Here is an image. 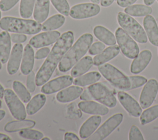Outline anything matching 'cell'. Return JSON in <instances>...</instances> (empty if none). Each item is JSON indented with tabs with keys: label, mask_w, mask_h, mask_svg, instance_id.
Masks as SVG:
<instances>
[{
	"label": "cell",
	"mask_w": 158,
	"mask_h": 140,
	"mask_svg": "<svg viewBox=\"0 0 158 140\" xmlns=\"http://www.w3.org/2000/svg\"><path fill=\"white\" fill-rule=\"evenodd\" d=\"M4 98L11 115L16 120H24L27 117V111L24 105L18 96L10 89L4 90Z\"/></svg>",
	"instance_id": "ba28073f"
},
{
	"label": "cell",
	"mask_w": 158,
	"mask_h": 140,
	"mask_svg": "<svg viewBox=\"0 0 158 140\" xmlns=\"http://www.w3.org/2000/svg\"><path fill=\"white\" fill-rule=\"evenodd\" d=\"M12 88L14 92L23 102L27 103L30 101L31 99L30 92L21 82L14 81L12 84Z\"/></svg>",
	"instance_id": "d6a6232c"
},
{
	"label": "cell",
	"mask_w": 158,
	"mask_h": 140,
	"mask_svg": "<svg viewBox=\"0 0 158 140\" xmlns=\"http://www.w3.org/2000/svg\"><path fill=\"white\" fill-rule=\"evenodd\" d=\"M158 118V104L154 105L142 112L140 115V122L143 125H146Z\"/></svg>",
	"instance_id": "1f68e13d"
},
{
	"label": "cell",
	"mask_w": 158,
	"mask_h": 140,
	"mask_svg": "<svg viewBox=\"0 0 158 140\" xmlns=\"http://www.w3.org/2000/svg\"><path fill=\"white\" fill-rule=\"evenodd\" d=\"M73 82V78L72 76L63 75L46 82L41 88V91L46 94H53L71 85Z\"/></svg>",
	"instance_id": "7c38bea8"
},
{
	"label": "cell",
	"mask_w": 158,
	"mask_h": 140,
	"mask_svg": "<svg viewBox=\"0 0 158 140\" xmlns=\"http://www.w3.org/2000/svg\"><path fill=\"white\" fill-rule=\"evenodd\" d=\"M23 51L22 44L16 43L14 45L7 65V70L9 75H14L18 71L23 56Z\"/></svg>",
	"instance_id": "9a60e30c"
},
{
	"label": "cell",
	"mask_w": 158,
	"mask_h": 140,
	"mask_svg": "<svg viewBox=\"0 0 158 140\" xmlns=\"http://www.w3.org/2000/svg\"><path fill=\"white\" fill-rule=\"evenodd\" d=\"M50 0H36L33 9V18L39 23L44 22L49 12Z\"/></svg>",
	"instance_id": "cb8c5ba5"
},
{
	"label": "cell",
	"mask_w": 158,
	"mask_h": 140,
	"mask_svg": "<svg viewBox=\"0 0 158 140\" xmlns=\"http://www.w3.org/2000/svg\"><path fill=\"white\" fill-rule=\"evenodd\" d=\"M93 33L99 40L106 45L113 46L116 44L117 40L114 35L103 26H96L93 29Z\"/></svg>",
	"instance_id": "d4e9b609"
},
{
	"label": "cell",
	"mask_w": 158,
	"mask_h": 140,
	"mask_svg": "<svg viewBox=\"0 0 158 140\" xmlns=\"http://www.w3.org/2000/svg\"><path fill=\"white\" fill-rule=\"evenodd\" d=\"M36 0H21L20 3L19 12L23 19L30 18L33 13Z\"/></svg>",
	"instance_id": "836d02e7"
},
{
	"label": "cell",
	"mask_w": 158,
	"mask_h": 140,
	"mask_svg": "<svg viewBox=\"0 0 158 140\" xmlns=\"http://www.w3.org/2000/svg\"><path fill=\"white\" fill-rule=\"evenodd\" d=\"M34 51L30 44H27L23 49L22 59L20 65V71L22 74L28 75L33 70L34 65Z\"/></svg>",
	"instance_id": "ffe728a7"
},
{
	"label": "cell",
	"mask_w": 158,
	"mask_h": 140,
	"mask_svg": "<svg viewBox=\"0 0 158 140\" xmlns=\"http://www.w3.org/2000/svg\"><path fill=\"white\" fill-rule=\"evenodd\" d=\"M36 123L31 120H17L7 123L4 126V130L9 133H14L24 129L32 128Z\"/></svg>",
	"instance_id": "4316f807"
},
{
	"label": "cell",
	"mask_w": 158,
	"mask_h": 140,
	"mask_svg": "<svg viewBox=\"0 0 158 140\" xmlns=\"http://www.w3.org/2000/svg\"><path fill=\"white\" fill-rule=\"evenodd\" d=\"M88 89L94 99L107 107L113 108L117 105L116 97L102 83H96L90 84Z\"/></svg>",
	"instance_id": "52a82bcc"
},
{
	"label": "cell",
	"mask_w": 158,
	"mask_h": 140,
	"mask_svg": "<svg viewBox=\"0 0 158 140\" xmlns=\"http://www.w3.org/2000/svg\"><path fill=\"white\" fill-rule=\"evenodd\" d=\"M93 3L95 4H99L101 2V0H90Z\"/></svg>",
	"instance_id": "f5cc1de1"
},
{
	"label": "cell",
	"mask_w": 158,
	"mask_h": 140,
	"mask_svg": "<svg viewBox=\"0 0 158 140\" xmlns=\"http://www.w3.org/2000/svg\"><path fill=\"white\" fill-rule=\"evenodd\" d=\"M128 139L130 140H144V137L140 130L136 125H132L129 131Z\"/></svg>",
	"instance_id": "74e56055"
},
{
	"label": "cell",
	"mask_w": 158,
	"mask_h": 140,
	"mask_svg": "<svg viewBox=\"0 0 158 140\" xmlns=\"http://www.w3.org/2000/svg\"><path fill=\"white\" fill-rule=\"evenodd\" d=\"M4 89L3 86L0 84V98L2 99L4 97Z\"/></svg>",
	"instance_id": "f907efd6"
},
{
	"label": "cell",
	"mask_w": 158,
	"mask_h": 140,
	"mask_svg": "<svg viewBox=\"0 0 158 140\" xmlns=\"http://www.w3.org/2000/svg\"><path fill=\"white\" fill-rule=\"evenodd\" d=\"M65 19L62 14H56L49 19H48L42 24L43 31H52L61 27L64 22Z\"/></svg>",
	"instance_id": "4dcf8cb0"
},
{
	"label": "cell",
	"mask_w": 158,
	"mask_h": 140,
	"mask_svg": "<svg viewBox=\"0 0 158 140\" xmlns=\"http://www.w3.org/2000/svg\"><path fill=\"white\" fill-rule=\"evenodd\" d=\"M50 52V49L48 47H43L41 48L36 51L35 54V58L37 60L42 59L46 57L49 53Z\"/></svg>",
	"instance_id": "b9f144b4"
},
{
	"label": "cell",
	"mask_w": 158,
	"mask_h": 140,
	"mask_svg": "<svg viewBox=\"0 0 158 140\" xmlns=\"http://www.w3.org/2000/svg\"><path fill=\"white\" fill-rule=\"evenodd\" d=\"M152 59V52L145 49L142 51L133 59L130 65V72L133 74H138L142 72L149 65Z\"/></svg>",
	"instance_id": "2e32d148"
},
{
	"label": "cell",
	"mask_w": 158,
	"mask_h": 140,
	"mask_svg": "<svg viewBox=\"0 0 158 140\" xmlns=\"http://www.w3.org/2000/svg\"><path fill=\"white\" fill-rule=\"evenodd\" d=\"M117 20L121 27L136 41L145 44L148 41V36L142 26L131 16L120 12L117 16Z\"/></svg>",
	"instance_id": "277c9868"
},
{
	"label": "cell",
	"mask_w": 158,
	"mask_h": 140,
	"mask_svg": "<svg viewBox=\"0 0 158 140\" xmlns=\"http://www.w3.org/2000/svg\"><path fill=\"white\" fill-rule=\"evenodd\" d=\"M101 10L98 4L87 2L73 6L70 9V16L74 19H84L97 15Z\"/></svg>",
	"instance_id": "30bf717a"
},
{
	"label": "cell",
	"mask_w": 158,
	"mask_h": 140,
	"mask_svg": "<svg viewBox=\"0 0 158 140\" xmlns=\"http://www.w3.org/2000/svg\"><path fill=\"white\" fill-rule=\"evenodd\" d=\"M27 88L30 93H33L35 90V88H36L35 75L33 71H31L27 76Z\"/></svg>",
	"instance_id": "60d3db41"
},
{
	"label": "cell",
	"mask_w": 158,
	"mask_h": 140,
	"mask_svg": "<svg viewBox=\"0 0 158 140\" xmlns=\"http://www.w3.org/2000/svg\"><path fill=\"white\" fill-rule=\"evenodd\" d=\"M10 39L13 43H22L27 40V36L23 34L12 33L10 35Z\"/></svg>",
	"instance_id": "7bdbcfd3"
},
{
	"label": "cell",
	"mask_w": 158,
	"mask_h": 140,
	"mask_svg": "<svg viewBox=\"0 0 158 140\" xmlns=\"http://www.w3.org/2000/svg\"><path fill=\"white\" fill-rule=\"evenodd\" d=\"M19 0H1L0 9L2 11H7L14 7Z\"/></svg>",
	"instance_id": "ab89813d"
},
{
	"label": "cell",
	"mask_w": 158,
	"mask_h": 140,
	"mask_svg": "<svg viewBox=\"0 0 158 140\" xmlns=\"http://www.w3.org/2000/svg\"><path fill=\"white\" fill-rule=\"evenodd\" d=\"M158 93V81L154 78L147 81L141 90L139 96V104L143 109L150 107Z\"/></svg>",
	"instance_id": "8fae6325"
},
{
	"label": "cell",
	"mask_w": 158,
	"mask_h": 140,
	"mask_svg": "<svg viewBox=\"0 0 158 140\" xmlns=\"http://www.w3.org/2000/svg\"><path fill=\"white\" fill-rule=\"evenodd\" d=\"M115 38L123 54L130 59H135L139 53V48L136 41L122 28L115 31Z\"/></svg>",
	"instance_id": "8992f818"
},
{
	"label": "cell",
	"mask_w": 158,
	"mask_h": 140,
	"mask_svg": "<svg viewBox=\"0 0 158 140\" xmlns=\"http://www.w3.org/2000/svg\"><path fill=\"white\" fill-rule=\"evenodd\" d=\"M105 49V44L100 41H96L91 45L88 52L91 55H97Z\"/></svg>",
	"instance_id": "f35d334b"
},
{
	"label": "cell",
	"mask_w": 158,
	"mask_h": 140,
	"mask_svg": "<svg viewBox=\"0 0 158 140\" xmlns=\"http://www.w3.org/2000/svg\"><path fill=\"white\" fill-rule=\"evenodd\" d=\"M157 52H158V51H157Z\"/></svg>",
	"instance_id": "680465c9"
},
{
	"label": "cell",
	"mask_w": 158,
	"mask_h": 140,
	"mask_svg": "<svg viewBox=\"0 0 158 140\" xmlns=\"http://www.w3.org/2000/svg\"><path fill=\"white\" fill-rule=\"evenodd\" d=\"M73 41V33L71 31L64 32L60 36L36 75V85L42 86L50 79L57 65L72 47Z\"/></svg>",
	"instance_id": "6da1fadb"
},
{
	"label": "cell",
	"mask_w": 158,
	"mask_h": 140,
	"mask_svg": "<svg viewBox=\"0 0 158 140\" xmlns=\"http://www.w3.org/2000/svg\"><path fill=\"white\" fill-rule=\"evenodd\" d=\"M114 0H101V5L102 7H108L109 6H110L113 2H114Z\"/></svg>",
	"instance_id": "7dc6e473"
},
{
	"label": "cell",
	"mask_w": 158,
	"mask_h": 140,
	"mask_svg": "<svg viewBox=\"0 0 158 140\" xmlns=\"http://www.w3.org/2000/svg\"><path fill=\"white\" fill-rule=\"evenodd\" d=\"M93 41V37L90 33H85L80 36L60 61L58 65L59 71L67 72L70 70L85 55Z\"/></svg>",
	"instance_id": "7a4b0ae2"
},
{
	"label": "cell",
	"mask_w": 158,
	"mask_h": 140,
	"mask_svg": "<svg viewBox=\"0 0 158 140\" xmlns=\"http://www.w3.org/2000/svg\"><path fill=\"white\" fill-rule=\"evenodd\" d=\"M6 115V112L4 110H0V121L4 118Z\"/></svg>",
	"instance_id": "816d5d0a"
},
{
	"label": "cell",
	"mask_w": 158,
	"mask_h": 140,
	"mask_svg": "<svg viewBox=\"0 0 158 140\" xmlns=\"http://www.w3.org/2000/svg\"><path fill=\"white\" fill-rule=\"evenodd\" d=\"M0 28L12 33L34 35L42 30V25L33 20L4 17L0 19Z\"/></svg>",
	"instance_id": "3957f363"
},
{
	"label": "cell",
	"mask_w": 158,
	"mask_h": 140,
	"mask_svg": "<svg viewBox=\"0 0 158 140\" xmlns=\"http://www.w3.org/2000/svg\"><path fill=\"white\" fill-rule=\"evenodd\" d=\"M55 9L62 15L68 16L70 13V6L67 0H50Z\"/></svg>",
	"instance_id": "d590c367"
},
{
	"label": "cell",
	"mask_w": 158,
	"mask_h": 140,
	"mask_svg": "<svg viewBox=\"0 0 158 140\" xmlns=\"http://www.w3.org/2000/svg\"><path fill=\"white\" fill-rule=\"evenodd\" d=\"M11 49L10 35L4 30L0 33V61L2 64L7 62Z\"/></svg>",
	"instance_id": "603a6c76"
},
{
	"label": "cell",
	"mask_w": 158,
	"mask_h": 140,
	"mask_svg": "<svg viewBox=\"0 0 158 140\" xmlns=\"http://www.w3.org/2000/svg\"><path fill=\"white\" fill-rule=\"evenodd\" d=\"M46 101V96L43 94H38L30 100L26 107L27 113L33 115L38 112L45 104Z\"/></svg>",
	"instance_id": "83f0119b"
},
{
	"label": "cell",
	"mask_w": 158,
	"mask_h": 140,
	"mask_svg": "<svg viewBox=\"0 0 158 140\" xmlns=\"http://www.w3.org/2000/svg\"><path fill=\"white\" fill-rule=\"evenodd\" d=\"M157 1H158V0H157Z\"/></svg>",
	"instance_id": "91938a15"
},
{
	"label": "cell",
	"mask_w": 158,
	"mask_h": 140,
	"mask_svg": "<svg viewBox=\"0 0 158 140\" xmlns=\"http://www.w3.org/2000/svg\"><path fill=\"white\" fill-rule=\"evenodd\" d=\"M100 73L114 86L121 90H128L131 86L130 79L117 68L110 64L98 66Z\"/></svg>",
	"instance_id": "5b68a950"
},
{
	"label": "cell",
	"mask_w": 158,
	"mask_h": 140,
	"mask_svg": "<svg viewBox=\"0 0 158 140\" xmlns=\"http://www.w3.org/2000/svg\"><path fill=\"white\" fill-rule=\"evenodd\" d=\"M130 81L131 86L128 90H131L133 89H136L137 88L141 87L144 85L147 82V79L144 76H130L128 77Z\"/></svg>",
	"instance_id": "8d00e7d4"
},
{
	"label": "cell",
	"mask_w": 158,
	"mask_h": 140,
	"mask_svg": "<svg viewBox=\"0 0 158 140\" xmlns=\"http://www.w3.org/2000/svg\"><path fill=\"white\" fill-rule=\"evenodd\" d=\"M79 109L85 113L98 115H106L109 113V109L102 104L93 101H84L78 103Z\"/></svg>",
	"instance_id": "e0dca14e"
},
{
	"label": "cell",
	"mask_w": 158,
	"mask_h": 140,
	"mask_svg": "<svg viewBox=\"0 0 158 140\" xmlns=\"http://www.w3.org/2000/svg\"><path fill=\"white\" fill-rule=\"evenodd\" d=\"M10 138L3 133H0V140H10Z\"/></svg>",
	"instance_id": "c3c4849f"
},
{
	"label": "cell",
	"mask_w": 158,
	"mask_h": 140,
	"mask_svg": "<svg viewBox=\"0 0 158 140\" xmlns=\"http://www.w3.org/2000/svg\"><path fill=\"white\" fill-rule=\"evenodd\" d=\"M143 1L146 5L150 6V5H152L154 2L155 0H143Z\"/></svg>",
	"instance_id": "681fc988"
},
{
	"label": "cell",
	"mask_w": 158,
	"mask_h": 140,
	"mask_svg": "<svg viewBox=\"0 0 158 140\" xmlns=\"http://www.w3.org/2000/svg\"><path fill=\"white\" fill-rule=\"evenodd\" d=\"M82 92L83 88L79 86H71L60 91L56 95V99L62 103L69 102L79 97Z\"/></svg>",
	"instance_id": "44dd1931"
},
{
	"label": "cell",
	"mask_w": 158,
	"mask_h": 140,
	"mask_svg": "<svg viewBox=\"0 0 158 140\" xmlns=\"http://www.w3.org/2000/svg\"><path fill=\"white\" fill-rule=\"evenodd\" d=\"M101 120V117L98 115H94L88 118L80 128V137H81V139L88 138L99 127Z\"/></svg>",
	"instance_id": "d6986e66"
},
{
	"label": "cell",
	"mask_w": 158,
	"mask_h": 140,
	"mask_svg": "<svg viewBox=\"0 0 158 140\" xmlns=\"http://www.w3.org/2000/svg\"><path fill=\"white\" fill-rule=\"evenodd\" d=\"M42 139L43 140H50V139L49 138H46H46H43Z\"/></svg>",
	"instance_id": "db71d44e"
},
{
	"label": "cell",
	"mask_w": 158,
	"mask_h": 140,
	"mask_svg": "<svg viewBox=\"0 0 158 140\" xmlns=\"http://www.w3.org/2000/svg\"><path fill=\"white\" fill-rule=\"evenodd\" d=\"M143 26L149 42L155 46H158V25L155 19L151 15L145 16Z\"/></svg>",
	"instance_id": "ac0fdd59"
},
{
	"label": "cell",
	"mask_w": 158,
	"mask_h": 140,
	"mask_svg": "<svg viewBox=\"0 0 158 140\" xmlns=\"http://www.w3.org/2000/svg\"><path fill=\"white\" fill-rule=\"evenodd\" d=\"M60 33L57 31H47L33 36L29 44L35 48H40L51 45L60 37Z\"/></svg>",
	"instance_id": "5bb4252c"
},
{
	"label": "cell",
	"mask_w": 158,
	"mask_h": 140,
	"mask_svg": "<svg viewBox=\"0 0 158 140\" xmlns=\"http://www.w3.org/2000/svg\"><path fill=\"white\" fill-rule=\"evenodd\" d=\"M93 65V59L86 56L80 59L72 68L70 75L72 77H78L87 72Z\"/></svg>",
	"instance_id": "484cf974"
},
{
	"label": "cell",
	"mask_w": 158,
	"mask_h": 140,
	"mask_svg": "<svg viewBox=\"0 0 158 140\" xmlns=\"http://www.w3.org/2000/svg\"><path fill=\"white\" fill-rule=\"evenodd\" d=\"M80 98L81 101H91L93 99L88 89L84 90L82 92L80 96Z\"/></svg>",
	"instance_id": "f6af8a7d"
},
{
	"label": "cell",
	"mask_w": 158,
	"mask_h": 140,
	"mask_svg": "<svg viewBox=\"0 0 158 140\" xmlns=\"http://www.w3.org/2000/svg\"><path fill=\"white\" fill-rule=\"evenodd\" d=\"M19 134L25 139L31 140L42 139L43 138V134L41 131L31 128L20 130L19 133Z\"/></svg>",
	"instance_id": "e575fe53"
},
{
	"label": "cell",
	"mask_w": 158,
	"mask_h": 140,
	"mask_svg": "<svg viewBox=\"0 0 158 140\" xmlns=\"http://www.w3.org/2000/svg\"><path fill=\"white\" fill-rule=\"evenodd\" d=\"M1 19V11H0V19Z\"/></svg>",
	"instance_id": "6f0895ef"
},
{
	"label": "cell",
	"mask_w": 158,
	"mask_h": 140,
	"mask_svg": "<svg viewBox=\"0 0 158 140\" xmlns=\"http://www.w3.org/2000/svg\"><path fill=\"white\" fill-rule=\"evenodd\" d=\"M123 114L117 113L109 117L92 135L89 140H102L108 137L122 122Z\"/></svg>",
	"instance_id": "9c48e42d"
},
{
	"label": "cell",
	"mask_w": 158,
	"mask_h": 140,
	"mask_svg": "<svg viewBox=\"0 0 158 140\" xmlns=\"http://www.w3.org/2000/svg\"><path fill=\"white\" fill-rule=\"evenodd\" d=\"M64 139L65 140H79L78 137L73 133L67 132L64 134Z\"/></svg>",
	"instance_id": "bcb514c9"
},
{
	"label": "cell",
	"mask_w": 158,
	"mask_h": 140,
	"mask_svg": "<svg viewBox=\"0 0 158 140\" xmlns=\"http://www.w3.org/2000/svg\"><path fill=\"white\" fill-rule=\"evenodd\" d=\"M117 97L122 107L130 115L135 117H138L141 115L142 108L132 96L124 91H119Z\"/></svg>",
	"instance_id": "4fadbf2b"
},
{
	"label": "cell",
	"mask_w": 158,
	"mask_h": 140,
	"mask_svg": "<svg viewBox=\"0 0 158 140\" xmlns=\"http://www.w3.org/2000/svg\"><path fill=\"white\" fill-rule=\"evenodd\" d=\"M1 104H2V101H1V100L0 99V107H1Z\"/></svg>",
	"instance_id": "9f6ffc18"
},
{
	"label": "cell",
	"mask_w": 158,
	"mask_h": 140,
	"mask_svg": "<svg viewBox=\"0 0 158 140\" xmlns=\"http://www.w3.org/2000/svg\"><path fill=\"white\" fill-rule=\"evenodd\" d=\"M124 12L130 16L143 17L150 15L152 12V9L146 4H133L126 7Z\"/></svg>",
	"instance_id": "f546056e"
},
{
	"label": "cell",
	"mask_w": 158,
	"mask_h": 140,
	"mask_svg": "<svg viewBox=\"0 0 158 140\" xmlns=\"http://www.w3.org/2000/svg\"><path fill=\"white\" fill-rule=\"evenodd\" d=\"M101 77V75L100 73L93 71L77 77L73 80V83L77 86H85L95 83L100 80Z\"/></svg>",
	"instance_id": "f1b7e54d"
},
{
	"label": "cell",
	"mask_w": 158,
	"mask_h": 140,
	"mask_svg": "<svg viewBox=\"0 0 158 140\" xmlns=\"http://www.w3.org/2000/svg\"><path fill=\"white\" fill-rule=\"evenodd\" d=\"M120 49L118 45L115 44L104 49L93 58V64L96 66H99L112 60L118 55Z\"/></svg>",
	"instance_id": "7402d4cb"
},
{
	"label": "cell",
	"mask_w": 158,
	"mask_h": 140,
	"mask_svg": "<svg viewBox=\"0 0 158 140\" xmlns=\"http://www.w3.org/2000/svg\"><path fill=\"white\" fill-rule=\"evenodd\" d=\"M137 0H117V4L121 7H126L133 4Z\"/></svg>",
	"instance_id": "ee69618b"
},
{
	"label": "cell",
	"mask_w": 158,
	"mask_h": 140,
	"mask_svg": "<svg viewBox=\"0 0 158 140\" xmlns=\"http://www.w3.org/2000/svg\"><path fill=\"white\" fill-rule=\"evenodd\" d=\"M1 68H2V64H1V62L0 61V70L1 69Z\"/></svg>",
	"instance_id": "11a10c76"
}]
</instances>
